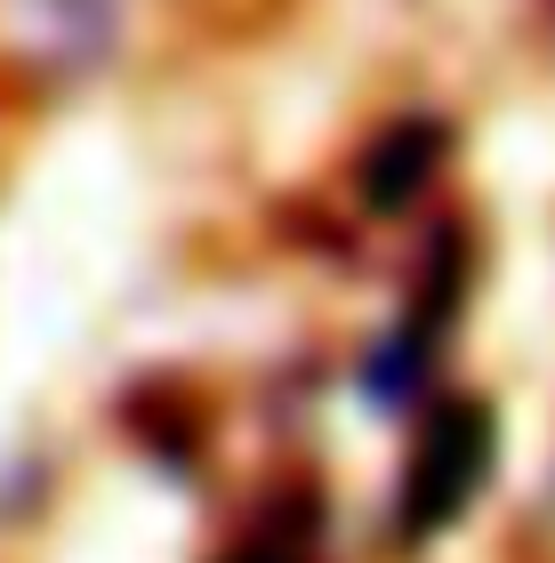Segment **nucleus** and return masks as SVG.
Segmentation results:
<instances>
[{
	"instance_id": "f257e3e1",
	"label": "nucleus",
	"mask_w": 555,
	"mask_h": 563,
	"mask_svg": "<svg viewBox=\"0 0 555 563\" xmlns=\"http://www.w3.org/2000/svg\"><path fill=\"white\" fill-rule=\"evenodd\" d=\"M491 451H499V419L484 411V402H443L435 419H426L411 467H402V540H435V531H451L467 516V499L484 492L491 475Z\"/></svg>"
},
{
	"instance_id": "f03ea898",
	"label": "nucleus",
	"mask_w": 555,
	"mask_h": 563,
	"mask_svg": "<svg viewBox=\"0 0 555 563\" xmlns=\"http://www.w3.org/2000/svg\"><path fill=\"white\" fill-rule=\"evenodd\" d=\"M443 153H451L443 121H395V130L363 153V177H355L363 210H411V201L426 194V177L443 169Z\"/></svg>"
},
{
	"instance_id": "7ed1b4c3",
	"label": "nucleus",
	"mask_w": 555,
	"mask_h": 563,
	"mask_svg": "<svg viewBox=\"0 0 555 563\" xmlns=\"http://www.w3.org/2000/svg\"><path fill=\"white\" fill-rule=\"evenodd\" d=\"M33 9L57 24V41H106V24H113V0H33Z\"/></svg>"
},
{
	"instance_id": "20e7f679",
	"label": "nucleus",
	"mask_w": 555,
	"mask_h": 563,
	"mask_svg": "<svg viewBox=\"0 0 555 563\" xmlns=\"http://www.w3.org/2000/svg\"><path fill=\"white\" fill-rule=\"evenodd\" d=\"M234 563H290V555H274V548H258V555H234Z\"/></svg>"
}]
</instances>
